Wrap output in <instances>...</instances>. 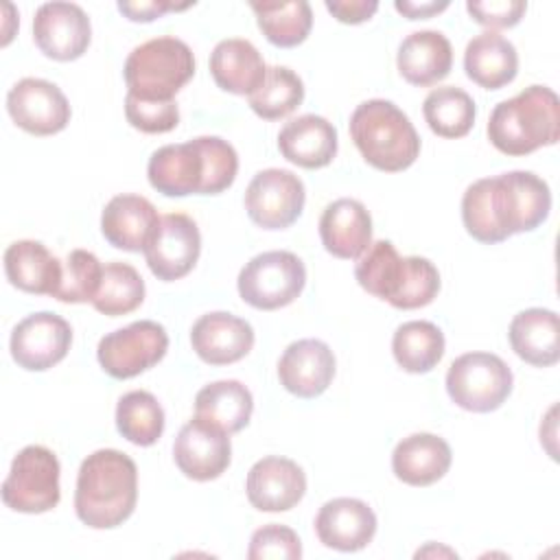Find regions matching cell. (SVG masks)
<instances>
[{
  "mask_svg": "<svg viewBox=\"0 0 560 560\" xmlns=\"http://www.w3.org/2000/svg\"><path fill=\"white\" fill-rule=\"evenodd\" d=\"M549 186L532 171H510L477 179L462 197L464 228L486 245L536 230L549 217Z\"/></svg>",
  "mask_w": 560,
  "mask_h": 560,
  "instance_id": "1",
  "label": "cell"
},
{
  "mask_svg": "<svg viewBox=\"0 0 560 560\" xmlns=\"http://www.w3.org/2000/svg\"><path fill=\"white\" fill-rule=\"evenodd\" d=\"M238 155L219 136H199L153 151L147 164L149 184L166 197L219 195L236 179Z\"/></svg>",
  "mask_w": 560,
  "mask_h": 560,
  "instance_id": "2",
  "label": "cell"
},
{
  "mask_svg": "<svg viewBox=\"0 0 560 560\" xmlns=\"http://www.w3.org/2000/svg\"><path fill=\"white\" fill-rule=\"evenodd\" d=\"M138 501L136 462L116 451L98 448L81 462L74 490V512L92 529L122 525Z\"/></svg>",
  "mask_w": 560,
  "mask_h": 560,
  "instance_id": "3",
  "label": "cell"
},
{
  "mask_svg": "<svg viewBox=\"0 0 560 560\" xmlns=\"http://www.w3.org/2000/svg\"><path fill=\"white\" fill-rule=\"evenodd\" d=\"M492 147L505 155H527L560 138V103L551 88L529 85L501 101L488 120Z\"/></svg>",
  "mask_w": 560,
  "mask_h": 560,
  "instance_id": "4",
  "label": "cell"
},
{
  "mask_svg": "<svg viewBox=\"0 0 560 560\" xmlns=\"http://www.w3.org/2000/svg\"><path fill=\"white\" fill-rule=\"evenodd\" d=\"M350 138L363 160L385 173L409 168L420 155V136L407 114L385 98H372L350 116Z\"/></svg>",
  "mask_w": 560,
  "mask_h": 560,
  "instance_id": "5",
  "label": "cell"
},
{
  "mask_svg": "<svg viewBox=\"0 0 560 560\" xmlns=\"http://www.w3.org/2000/svg\"><path fill=\"white\" fill-rule=\"evenodd\" d=\"M122 74L127 94L144 101H175V94L195 74V57L186 42L162 35L136 46Z\"/></svg>",
  "mask_w": 560,
  "mask_h": 560,
  "instance_id": "6",
  "label": "cell"
},
{
  "mask_svg": "<svg viewBox=\"0 0 560 560\" xmlns=\"http://www.w3.org/2000/svg\"><path fill=\"white\" fill-rule=\"evenodd\" d=\"M512 370L490 352H466L457 357L446 372V392L451 400L475 413L499 409L512 394Z\"/></svg>",
  "mask_w": 560,
  "mask_h": 560,
  "instance_id": "7",
  "label": "cell"
},
{
  "mask_svg": "<svg viewBox=\"0 0 560 560\" xmlns=\"http://www.w3.org/2000/svg\"><path fill=\"white\" fill-rule=\"evenodd\" d=\"M59 459L39 444L24 446L11 462L2 481V501L13 512L42 514L52 510L61 499Z\"/></svg>",
  "mask_w": 560,
  "mask_h": 560,
  "instance_id": "8",
  "label": "cell"
},
{
  "mask_svg": "<svg viewBox=\"0 0 560 560\" xmlns=\"http://www.w3.org/2000/svg\"><path fill=\"white\" fill-rule=\"evenodd\" d=\"M236 284L243 302L260 311H276L302 293L306 267L293 252H262L245 262Z\"/></svg>",
  "mask_w": 560,
  "mask_h": 560,
  "instance_id": "9",
  "label": "cell"
},
{
  "mask_svg": "<svg viewBox=\"0 0 560 560\" xmlns=\"http://www.w3.org/2000/svg\"><path fill=\"white\" fill-rule=\"evenodd\" d=\"M168 335L162 324L140 319L105 335L98 341L96 357L101 368L114 378H133L164 359Z\"/></svg>",
  "mask_w": 560,
  "mask_h": 560,
  "instance_id": "10",
  "label": "cell"
},
{
  "mask_svg": "<svg viewBox=\"0 0 560 560\" xmlns=\"http://www.w3.org/2000/svg\"><path fill=\"white\" fill-rule=\"evenodd\" d=\"M306 190L298 175L287 168L256 173L245 190L247 217L262 230H284L304 210Z\"/></svg>",
  "mask_w": 560,
  "mask_h": 560,
  "instance_id": "11",
  "label": "cell"
},
{
  "mask_svg": "<svg viewBox=\"0 0 560 560\" xmlns=\"http://www.w3.org/2000/svg\"><path fill=\"white\" fill-rule=\"evenodd\" d=\"M201 252V234L197 223L184 212H171L160 219L144 258L158 280H179L192 271Z\"/></svg>",
  "mask_w": 560,
  "mask_h": 560,
  "instance_id": "12",
  "label": "cell"
},
{
  "mask_svg": "<svg viewBox=\"0 0 560 560\" xmlns=\"http://www.w3.org/2000/svg\"><path fill=\"white\" fill-rule=\"evenodd\" d=\"M7 112L13 122L33 136H52L70 122L66 94L46 79L26 77L7 94Z\"/></svg>",
  "mask_w": 560,
  "mask_h": 560,
  "instance_id": "13",
  "label": "cell"
},
{
  "mask_svg": "<svg viewBox=\"0 0 560 560\" xmlns=\"http://www.w3.org/2000/svg\"><path fill=\"white\" fill-rule=\"evenodd\" d=\"M70 324L48 311L24 317L11 332V357L28 372H44L57 365L70 350Z\"/></svg>",
  "mask_w": 560,
  "mask_h": 560,
  "instance_id": "14",
  "label": "cell"
},
{
  "mask_svg": "<svg viewBox=\"0 0 560 560\" xmlns=\"http://www.w3.org/2000/svg\"><path fill=\"white\" fill-rule=\"evenodd\" d=\"M173 457L188 479H217L225 472L232 459L230 433L195 416L179 429L173 444Z\"/></svg>",
  "mask_w": 560,
  "mask_h": 560,
  "instance_id": "15",
  "label": "cell"
},
{
  "mask_svg": "<svg viewBox=\"0 0 560 560\" xmlns=\"http://www.w3.org/2000/svg\"><path fill=\"white\" fill-rule=\"evenodd\" d=\"M33 39L50 59H79L92 39L90 18L74 2H44L33 18Z\"/></svg>",
  "mask_w": 560,
  "mask_h": 560,
  "instance_id": "16",
  "label": "cell"
},
{
  "mask_svg": "<svg viewBox=\"0 0 560 560\" xmlns=\"http://www.w3.org/2000/svg\"><path fill=\"white\" fill-rule=\"evenodd\" d=\"M245 490L256 510L287 512L302 501L306 492V475L293 459L269 455L249 468Z\"/></svg>",
  "mask_w": 560,
  "mask_h": 560,
  "instance_id": "17",
  "label": "cell"
},
{
  "mask_svg": "<svg viewBox=\"0 0 560 560\" xmlns=\"http://www.w3.org/2000/svg\"><path fill=\"white\" fill-rule=\"evenodd\" d=\"M335 376V354L319 339H300L287 346L278 361L280 385L298 398L324 394Z\"/></svg>",
  "mask_w": 560,
  "mask_h": 560,
  "instance_id": "18",
  "label": "cell"
},
{
  "mask_svg": "<svg viewBox=\"0 0 560 560\" xmlns=\"http://www.w3.org/2000/svg\"><path fill=\"white\" fill-rule=\"evenodd\" d=\"M190 343L201 361L228 365L241 361L254 348V328L232 313L214 311L192 324Z\"/></svg>",
  "mask_w": 560,
  "mask_h": 560,
  "instance_id": "19",
  "label": "cell"
},
{
  "mask_svg": "<svg viewBox=\"0 0 560 560\" xmlns=\"http://www.w3.org/2000/svg\"><path fill=\"white\" fill-rule=\"evenodd\" d=\"M315 534L319 542L330 549L359 551L368 547L376 534V514L359 499H330L315 516Z\"/></svg>",
  "mask_w": 560,
  "mask_h": 560,
  "instance_id": "20",
  "label": "cell"
},
{
  "mask_svg": "<svg viewBox=\"0 0 560 560\" xmlns=\"http://www.w3.org/2000/svg\"><path fill=\"white\" fill-rule=\"evenodd\" d=\"M155 206L140 195H116L101 214L105 241L125 252H144L155 228L160 225Z\"/></svg>",
  "mask_w": 560,
  "mask_h": 560,
  "instance_id": "21",
  "label": "cell"
},
{
  "mask_svg": "<svg viewBox=\"0 0 560 560\" xmlns=\"http://www.w3.org/2000/svg\"><path fill=\"white\" fill-rule=\"evenodd\" d=\"M319 238L328 254L354 260L372 243V217L357 199H337L328 203L319 219Z\"/></svg>",
  "mask_w": 560,
  "mask_h": 560,
  "instance_id": "22",
  "label": "cell"
},
{
  "mask_svg": "<svg viewBox=\"0 0 560 560\" xmlns=\"http://www.w3.org/2000/svg\"><path fill=\"white\" fill-rule=\"evenodd\" d=\"M451 446L433 433H411L402 438L392 453L394 475L416 488H424L442 479L451 468Z\"/></svg>",
  "mask_w": 560,
  "mask_h": 560,
  "instance_id": "23",
  "label": "cell"
},
{
  "mask_svg": "<svg viewBox=\"0 0 560 560\" xmlns=\"http://www.w3.org/2000/svg\"><path fill=\"white\" fill-rule=\"evenodd\" d=\"M278 149L291 164L322 168L337 155V129L324 116L304 114L280 129Z\"/></svg>",
  "mask_w": 560,
  "mask_h": 560,
  "instance_id": "24",
  "label": "cell"
},
{
  "mask_svg": "<svg viewBox=\"0 0 560 560\" xmlns=\"http://www.w3.org/2000/svg\"><path fill=\"white\" fill-rule=\"evenodd\" d=\"M396 66L407 83L418 88L433 85L451 72V42L440 31H416L400 42Z\"/></svg>",
  "mask_w": 560,
  "mask_h": 560,
  "instance_id": "25",
  "label": "cell"
},
{
  "mask_svg": "<svg viewBox=\"0 0 560 560\" xmlns=\"http://www.w3.org/2000/svg\"><path fill=\"white\" fill-rule=\"evenodd\" d=\"M4 273L13 287L35 295H55L63 265L39 241H15L4 252Z\"/></svg>",
  "mask_w": 560,
  "mask_h": 560,
  "instance_id": "26",
  "label": "cell"
},
{
  "mask_svg": "<svg viewBox=\"0 0 560 560\" xmlns=\"http://www.w3.org/2000/svg\"><path fill=\"white\" fill-rule=\"evenodd\" d=\"M210 74L230 94H254L267 74L258 48L241 37L223 39L210 52Z\"/></svg>",
  "mask_w": 560,
  "mask_h": 560,
  "instance_id": "27",
  "label": "cell"
},
{
  "mask_svg": "<svg viewBox=\"0 0 560 560\" xmlns=\"http://www.w3.org/2000/svg\"><path fill=\"white\" fill-rule=\"evenodd\" d=\"M464 70L477 85L486 90H501L512 83L518 72L516 48L508 37L494 31H483L466 44Z\"/></svg>",
  "mask_w": 560,
  "mask_h": 560,
  "instance_id": "28",
  "label": "cell"
},
{
  "mask_svg": "<svg viewBox=\"0 0 560 560\" xmlns=\"http://www.w3.org/2000/svg\"><path fill=\"white\" fill-rule=\"evenodd\" d=\"M510 346L518 359L536 368H549L560 359L558 315L549 308H527L510 324Z\"/></svg>",
  "mask_w": 560,
  "mask_h": 560,
  "instance_id": "29",
  "label": "cell"
},
{
  "mask_svg": "<svg viewBox=\"0 0 560 560\" xmlns=\"http://www.w3.org/2000/svg\"><path fill=\"white\" fill-rule=\"evenodd\" d=\"M252 411V392L232 378L214 381L195 396V416L221 427L228 433H236L247 427Z\"/></svg>",
  "mask_w": 560,
  "mask_h": 560,
  "instance_id": "30",
  "label": "cell"
},
{
  "mask_svg": "<svg viewBox=\"0 0 560 560\" xmlns=\"http://www.w3.org/2000/svg\"><path fill=\"white\" fill-rule=\"evenodd\" d=\"M407 276V256H400L392 241H376L359 256L354 278L374 298L394 306Z\"/></svg>",
  "mask_w": 560,
  "mask_h": 560,
  "instance_id": "31",
  "label": "cell"
},
{
  "mask_svg": "<svg viewBox=\"0 0 560 560\" xmlns=\"http://www.w3.org/2000/svg\"><path fill=\"white\" fill-rule=\"evenodd\" d=\"M392 352L405 372L424 374L444 357V335L433 322H405L392 337Z\"/></svg>",
  "mask_w": 560,
  "mask_h": 560,
  "instance_id": "32",
  "label": "cell"
},
{
  "mask_svg": "<svg viewBox=\"0 0 560 560\" xmlns=\"http://www.w3.org/2000/svg\"><path fill=\"white\" fill-rule=\"evenodd\" d=\"M422 114L429 129L440 138H462L475 125V101L455 85H442L427 94Z\"/></svg>",
  "mask_w": 560,
  "mask_h": 560,
  "instance_id": "33",
  "label": "cell"
},
{
  "mask_svg": "<svg viewBox=\"0 0 560 560\" xmlns=\"http://www.w3.org/2000/svg\"><path fill=\"white\" fill-rule=\"evenodd\" d=\"M258 28L262 35L280 48H293L302 44L313 26V11L306 0L293 2H252Z\"/></svg>",
  "mask_w": 560,
  "mask_h": 560,
  "instance_id": "34",
  "label": "cell"
},
{
  "mask_svg": "<svg viewBox=\"0 0 560 560\" xmlns=\"http://www.w3.org/2000/svg\"><path fill=\"white\" fill-rule=\"evenodd\" d=\"M116 429L131 444L151 446L164 431V409L151 392H127L116 405Z\"/></svg>",
  "mask_w": 560,
  "mask_h": 560,
  "instance_id": "35",
  "label": "cell"
},
{
  "mask_svg": "<svg viewBox=\"0 0 560 560\" xmlns=\"http://www.w3.org/2000/svg\"><path fill=\"white\" fill-rule=\"evenodd\" d=\"M249 107L262 120H280L304 101L302 79L287 66L267 68L262 85L247 96Z\"/></svg>",
  "mask_w": 560,
  "mask_h": 560,
  "instance_id": "36",
  "label": "cell"
},
{
  "mask_svg": "<svg viewBox=\"0 0 560 560\" xmlns=\"http://www.w3.org/2000/svg\"><path fill=\"white\" fill-rule=\"evenodd\" d=\"M144 300V280L129 262H107L103 267V280L92 306L109 317L127 315L136 311Z\"/></svg>",
  "mask_w": 560,
  "mask_h": 560,
  "instance_id": "37",
  "label": "cell"
},
{
  "mask_svg": "<svg viewBox=\"0 0 560 560\" xmlns=\"http://www.w3.org/2000/svg\"><path fill=\"white\" fill-rule=\"evenodd\" d=\"M101 280L103 265L98 262V258L88 249H72L66 256L61 282L52 298L68 304L92 302L101 289Z\"/></svg>",
  "mask_w": 560,
  "mask_h": 560,
  "instance_id": "38",
  "label": "cell"
},
{
  "mask_svg": "<svg viewBox=\"0 0 560 560\" xmlns=\"http://www.w3.org/2000/svg\"><path fill=\"white\" fill-rule=\"evenodd\" d=\"M127 122L142 133H166L179 122V107L175 101H144L125 96Z\"/></svg>",
  "mask_w": 560,
  "mask_h": 560,
  "instance_id": "39",
  "label": "cell"
},
{
  "mask_svg": "<svg viewBox=\"0 0 560 560\" xmlns=\"http://www.w3.org/2000/svg\"><path fill=\"white\" fill-rule=\"evenodd\" d=\"M302 556V542L298 534L278 523H269L252 534L247 558L249 560H298Z\"/></svg>",
  "mask_w": 560,
  "mask_h": 560,
  "instance_id": "40",
  "label": "cell"
},
{
  "mask_svg": "<svg viewBox=\"0 0 560 560\" xmlns=\"http://www.w3.org/2000/svg\"><path fill=\"white\" fill-rule=\"evenodd\" d=\"M527 9L521 0H490V2H466V11L472 20L488 28H510L516 26Z\"/></svg>",
  "mask_w": 560,
  "mask_h": 560,
  "instance_id": "41",
  "label": "cell"
},
{
  "mask_svg": "<svg viewBox=\"0 0 560 560\" xmlns=\"http://www.w3.org/2000/svg\"><path fill=\"white\" fill-rule=\"evenodd\" d=\"M326 9L343 24H361L365 20H370L376 9L378 2L376 0H326Z\"/></svg>",
  "mask_w": 560,
  "mask_h": 560,
  "instance_id": "42",
  "label": "cell"
},
{
  "mask_svg": "<svg viewBox=\"0 0 560 560\" xmlns=\"http://www.w3.org/2000/svg\"><path fill=\"white\" fill-rule=\"evenodd\" d=\"M190 4H173V2H118V11L127 15L131 22H151L166 11H179Z\"/></svg>",
  "mask_w": 560,
  "mask_h": 560,
  "instance_id": "43",
  "label": "cell"
},
{
  "mask_svg": "<svg viewBox=\"0 0 560 560\" xmlns=\"http://www.w3.org/2000/svg\"><path fill=\"white\" fill-rule=\"evenodd\" d=\"M394 7L398 13H402L409 20H424V18H431L440 11H444L448 7V2L446 0H442V2H411V0L400 2V0H396Z\"/></svg>",
  "mask_w": 560,
  "mask_h": 560,
  "instance_id": "44",
  "label": "cell"
}]
</instances>
